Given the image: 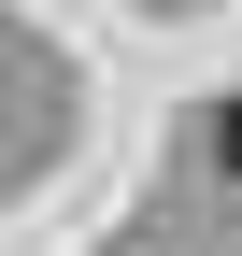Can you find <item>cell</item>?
<instances>
[{"mask_svg": "<svg viewBox=\"0 0 242 256\" xmlns=\"http://www.w3.org/2000/svg\"><path fill=\"white\" fill-rule=\"evenodd\" d=\"M214 156H228V171H242V86H228V114H214Z\"/></svg>", "mask_w": 242, "mask_h": 256, "instance_id": "obj_1", "label": "cell"}]
</instances>
